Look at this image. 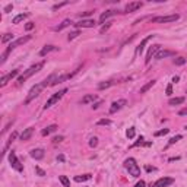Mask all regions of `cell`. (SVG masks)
Instances as JSON below:
<instances>
[{
  "label": "cell",
  "mask_w": 187,
  "mask_h": 187,
  "mask_svg": "<svg viewBox=\"0 0 187 187\" xmlns=\"http://www.w3.org/2000/svg\"><path fill=\"white\" fill-rule=\"evenodd\" d=\"M168 132H170V129H162V130H159V132H155L154 136H157V138H158V136H164V135H167Z\"/></svg>",
  "instance_id": "32"
},
{
  "label": "cell",
  "mask_w": 187,
  "mask_h": 187,
  "mask_svg": "<svg viewBox=\"0 0 187 187\" xmlns=\"http://www.w3.org/2000/svg\"><path fill=\"white\" fill-rule=\"evenodd\" d=\"M142 6H143V3H142V2H132V3H129V5L126 6V12H127V13L135 12V10L140 9Z\"/></svg>",
  "instance_id": "13"
},
{
  "label": "cell",
  "mask_w": 187,
  "mask_h": 187,
  "mask_svg": "<svg viewBox=\"0 0 187 187\" xmlns=\"http://www.w3.org/2000/svg\"><path fill=\"white\" fill-rule=\"evenodd\" d=\"M165 92H167V95H171V94H173V85L171 84L167 86V91H165Z\"/></svg>",
  "instance_id": "44"
},
{
  "label": "cell",
  "mask_w": 187,
  "mask_h": 187,
  "mask_svg": "<svg viewBox=\"0 0 187 187\" xmlns=\"http://www.w3.org/2000/svg\"><path fill=\"white\" fill-rule=\"evenodd\" d=\"M18 73H19V70L16 69V70H12V72H10V73H8V75H5L3 78H2V84H0V85H2V86H5V85L8 84L10 79H13L15 76H18Z\"/></svg>",
  "instance_id": "14"
},
{
  "label": "cell",
  "mask_w": 187,
  "mask_h": 187,
  "mask_svg": "<svg viewBox=\"0 0 187 187\" xmlns=\"http://www.w3.org/2000/svg\"><path fill=\"white\" fill-rule=\"evenodd\" d=\"M34 28H35V24H34V22H28V24L25 25V29H27V31H31V29H34Z\"/></svg>",
  "instance_id": "37"
},
{
  "label": "cell",
  "mask_w": 187,
  "mask_h": 187,
  "mask_svg": "<svg viewBox=\"0 0 187 187\" xmlns=\"http://www.w3.org/2000/svg\"><path fill=\"white\" fill-rule=\"evenodd\" d=\"M124 105H126V100H117V101H114L111 104V107H110V114H114V113H117L119 110H122Z\"/></svg>",
  "instance_id": "9"
},
{
  "label": "cell",
  "mask_w": 187,
  "mask_h": 187,
  "mask_svg": "<svg viewBox=\"0 0 187 187\" xmlns=\"http://www.w3.org/2000/svg\"><path fill=\"white\" fill-rule=\"evenodd\" d=\"M31 35H25V37H21V38H18V40H15V41H12L9 44V48L10 50H13L15 47H18V46H22V44H25V43H28L29 40H31Z\"/></svg>",
  "instance_id": "8"
},
{
  "label": "cell",
  "mask_w": 187,
  "mask_h": 187,
  "mask_svg": "<svg viewBox=\"0 0 187 187\" xmlns=\"http://www.w3.org/2000/svg\"><path fill=\"white\" fill-rule=\"evenodd\" d=\"M180 18L177 13L176 15H168V16H157V18L152 19V22L154 24H168V22H174V21H177Z\"/></svg>",
  "instance_id": "6"
},
{
  "label": "cell",
  "mask_w": 187,
  "mask_h": 187,
  "mask_svg": "<svg viewBox=\"0 0 187 187\" xmlns=\"http://www.w3.org/2000/svg\"><path fill=\"white\" fill-rule=\"evenodd\" d=\"M56 50H57V47H54V46H46L41 51H40V56L44 57V56H47L50 51H56Z\"/></svg>",
  "instance_id": "19"
},
{
  "label": "cell",
  "mask_w": 187,
  "mask_h": 187,
  "mask_svg": "<svg viewBox=\"0 0 187 187\" xmlns=\"http://www.w3.org/2000/svg\"><path fill=\"white\" fill-rule=\"evenodd\" d=\"M117 12L116 10H107V12H104V13H101V16H100V22H104L105 19L111 18V16H114Z\"/></svg>",
  "instance_id": "18"
},
{
  "label": "cell",
  "mask_w": 187,
  "mask_h": 187,
  "mask_svg": "<svg viewBox=\"0 0 187 187\" xmlns=\"http://www.w3.org/2000/svg\"><path fill=\"white\" fill-rule=\"evenodd\" d=\"M9 162H10V167L13 170H16L18 173H22V171H24V165L21 164V161L18 159L16 154H15L13 151H10V154H9Z\"/></svg>",
  "instance_id": "5"
},
{
  "label": "cell",
  "mask_w": 187,
  "mask_h": 187,
  "mask_svg": "<svg viewBox=\"0 0 187 187\" xmlns=\"http://www.w3.org/2000/svg\"><path fill=\"white\" fill-rule=\"evenodd\" d=\"M97 145H98V139H97V138H92V139L89 140V146H91V148H95Z\"/></svg>",
  "instance_id": "36"
},
{
  "label": "cell",
  "mask_w": 187,
  "mask_h": 187,
  "mask_svg": "<svg viewBox=\"0 0 187 187\" xmlns=\"http://www.w3.org/2000/svg\"><path fill=\"white\" fill-rule=\"evenodd\" d=\"M154 37H155V35H149V37H146L145 40H142V43H140L139 46L136 47V53H135V54H136V56L142 54V51L145 50V46H146V44H148V43H149V41H151V40H152Z\"/></svg>",
  "instance_id": "12"
},
{
  "label": "cell",
  "mask_w": 187,
  "mask_h": 187,
  "mask_svg": "<svg viewBox=\"0 0 187 187\" xmlns=\"http://www.w3.org/2000/svg\"><path fill=\"white\" fill-rule=\"evenodd\" d=\"M186 130H187V126H186Z\"/></svg>",
  "instance_id": "52"
},
{
  "label": "cell",
  "mask_w": 187,
  "mask_h": 187,
  "mask_svg": "<svg viewBox=\"0 0 187 187\" xmlns=\"http://www.w3.org/2000/svg\"><path fill=\"white\" fill-rule=\"evenodd\" d=\"M183 139V136H181V135H177V136H174V138H171V139H170V145H174V143H176V142H178V140H181Z\"/></svg>",
  "instance_id": "30"
},
{
  "label": "cell",
  "mask_w": 187,
  "mask_h": 187,
  "mask_svg": "<svg viewBox=\"0 0 187 187\" xmlns=\"http://www.w3.org/2000/svg\"><path fill=\"white\" fill-rule=\"evenodd\" d=\"M94 12H91V10H88V12H82V13H79V16L81 18H84V16H89V15H92Z\"/></svg>",
  "instance_id": "41"
},
{
  "label": "cell",
  "mask_w": 187,
  "mask_h": 187,
  "mask_svg": "<svg viewBox=\"0 0 187 187\" xmlns=\"http://www.w3.org/2000/svg\"><path fill=\"white\" fill-rule=\"evenodd\" d=\"M66 5H67V2H63V3H59V5H54V6H53V10L60 9V8H63V6H66Z\"/></svg>",
  "instance_id": "38"
},
{
  "label": "cell",
  "mask_w": 187,
  "mask_h": 187,
  "mask_svg": "<svg viewBox=\"0 0 187 187\" xmlns=\"http://www.w3.org/2000/svg\"><path fill=\"white\" fill-rule=\"evenodd\" d=\"M59 180L62 181V184H63L65 187H70V181H69V178L66 177V176H60V177H59Z\"/></svg>",
  "instance_id": "27"
},
{
  "label": "cell",
  "mask_w": 187,
  "mask_h": 187,
  "mask_svg": "<svg viewBox=\"0 0 187 187\" xmlns=\"http://www.w3.org/2000/svg\"><path fill=\"white\" fill-rule=\"evenodd\" d=\"M114 82H103V84L98 85V89H104V88H108V86H111Z\"/></svg>",
  "instance_id": "34"
},
{
  "label": "cell",
  "mask_w": 187,
  "mask_h": 187,
  "mask_svg": "<svg viewBox=\"0 0 187 187\" xmlns=\"http://www.w3.org/2000/svg\"><path fill=\"white\" fill-rule=\"evenodd\" d=\"M56 130H57V126L56 124H51V126L46 127L44 130L41 132V135H43V136H47V135H50V133H53V132H56Z\"/></svg>",
  "instance_id": "22"
},
{
  "label": "cell",
  "mask_w": 187,
  "mask_h": 187,
  "mask_svg": "<svg viewBox=\"0 0 187 187\" xmlns=\"http://www.w3.org/2000/svg\"><path fill=\"white\" fill-rule=\"evenodd\" d=\"M10 10H13V5H8L6 8H5V12L8 13V12H10Z\"/></svg>",
  "instance_id": "46"
},
{
  "label": "cell",
  "mask_w": 187,
  "mask_h": 187,
  "mask_svg": "<svg viewBox=\"0 0 187 187\" xmlns=\"http://www.w3.org/2000/svg\"><path fill=\"white\" fill-rule=\"evenodd\" d=\"M158 51H161V46H159V44L151 47L149 51H148V54H146V59H145V63L148 65V63L151 62V59H152L154 56H157V53H158Z\"/></svg>",
  "instance_id": "10"
},
{
  "label": "cell",
  "mask_w": 187,
  "mask_h": 187,
  "mask_svg": "<svg viewBox=\"0 0 187 187\" xmlns=\"http://www.w3.org/2000/svg\"><path fill=\"white\" fill-rule=\"evenodd\" d=\"M97 100V95L95 94H89V95H85L82 98V104H89V103H94Z\"/></svg>",
  "instance_id": "20"
},
{
  "label": "cell",
  "mask_w": 187,
  "mask_h": 187,
  "mask_svg": "<svg viewBox=\"0 0 187 187\" xmlns=\"http://www.w3.org/2000/svg\"><path fill=\"white\" fill-rule=\"evenodd\" d=\"M43 66H44V62H41V63H37V65H34V66H31L29 69H27L22 75L18 78V82L19 84H22V82H25L28 78H31V76L34 75V73H37V72H40L41 69H43Z\"/></svg>",
  "instance_id": "2"
},
{
  "label": "cell",
  "mask_w": 187,
  "mask_h": 187,
  "mask_svg": "<svg viewBox=\"0 0 187 187\" xmlns=\"http://www.w3.org/2000/svg\"><path fill=\"white\" fill-rule=\"evenodd\" d=\"M28 16H29V13H21V15H18V16L13 18V24H21L22 21H25Z\"/></svg>",
  "instance_id": "24"
},
{
  "label": "cell",
  "mask_w": 187,
  "mask_h": 187,
  "mask_svg": "<svg viewBox=\"0 0 187 187\" xmlns=\"http://www.w3.org/2000/svg\"><path fill=\"white\" fill-rule=\"evenodd\" d=\"M100 105H101V101H100V103H97V104H94V105H92V108H98Z\"/></svg>",
  "instance_id": "50"
},
{
  "label": "cell",
  "mask_w": 187,
  "mask_h": 187,
  "mask_svg": "<svg viewBox=\"0 0 187 187\" xmlns=\"http://www.w3.org/2000/svg\"><path fill=\"white\" fill-rule=\"evenodd\" d=\"M155 170H157L155 167H149V165H146V171H149V173L151 171H155Z\"/></svg>",
  "instance_id": "48"
},
{
  "label": "cell",
  "mask_w": 187,
  "mask_h": 187,
  "mask_svg": "<svg viewBox=\"0 0 187 187\" xmlns=\"http://www.w3.org/2000/svg\"><path fill=\"white\" fill-rule=\"evenodd\" d=\"M142 143H143V138L140 136V138H139V140H138V142H136V143H135V145H133L132 148H136V146H139V145H142Z\"/></svg>",
  "instance_id": "43"
},
{
  "label": "cell",
  "mask_w": 187,
  "mask_h": 187,
  "mask_svg": "<svg viewBox=\"0 0 187 187\" xmlns=\"http://www.w3.org/2000/svg\"><path fill=\"white\" fill-rule=\"evenodd\" d=\"M178 81H180V78H178V76H174V78H173V82H176V84H177Z\"/></svg>",
  "instance_id": "49"
},
{
  "label": "cell",
  "mask_w": 187,
  "mask_h": 187,
  "mask_svg": "<svg viewBox=\"0 0 187 187\" xmlns=\"http://www.w3.org/2000/svg\"><path fill=\"white\" fill-rule=\"evenodd\" d=\"M56 79H57V78H56V73H53V75L48 76L46 81H43L41 84H37L35 86H32V88H31V91L28 92V95H27V98H25V104H29L31 101H32V100H34V98H37L38 95H40V92H41V91L46 88L47 85H51L53 82H54V81H56Z\"/></svg>",
  "instance_id": "1"
},
{
  "label": "cell",
  "mask_w": 187,
  "mask_h": 187,
  "mask_svg": "<svg viewBox=\"0 0 187 187\" xmlns=\"http://www.w3.org/2000/svg\"><path fill=\"white\" fill-rule=\"evenodd\" d=\"M62 140H63V136H57V138L53 139V142H54V143H59V142H62Z\"/></svg>",
  "instance_id": "47"
},
{
  "label": "cell",
  "mask_w": 187,
  "mask_h": 187,
  "mask_svg": "<svg viewBox=\"0 0 187 187\" xmlns=\"http://www.w3.org/2000/svg\"><path fill=\"white\" fill-rule=\"evenodd\" d=\"M72 24H73V22H72L70 19H65V21H63V22H62L59 27H56V28H54V31H62V29H65L66 27H69V25H72Z\"/></svg>",
  "instance_id": "21"
},
{
  "label": "cell",
  "mask_w": 187,
  "mask_h": 187,
  "mask_svg": "<svg viewBox=\"0 0 187 187\" xmlns=\"http://www.w3.org/2000/svg\"><path fill=\"white\" fill-rule=\"evenodd\" d=\"M184 103V97H177V98H171L168 101L170 105H178V104Z\"/></svg>",
  "instance_id": "25"
},
{
  "label": "cell",
  "mask_w": 187,
  "mask_h": 187,
  "mask_svg": "<svg viewBox=\"0 0 187 187\" xmlns=\"http://www.w3.org/2000/svg\"><path fill=\"white\" fill-rule=\"evenodd\" d=\"M178 114H180V116H187V107H184V108H181V110L178 111Z\"/></svg>",
  "instance_id": "45"
},
{
  "label": "cell",
  "mask_w": 187,
  "mask_h": 187,
  "mask_svg": "<svg viewBox=\"0 0 187 187\" xmlns=\"http://www.w3.org/2000/svg\"><path fill=\"white\" fill-rule=\"evenodd\" d=\"M146 186V183L143 181V180H140V181H138L136 184H135V187H145Z\"/></svg>",
  "instance_id": "42"
},
{
  "label": "cell",
  "mask_w": 187,
  "mask_h": 187,
  "mask_svg": "<svg viewBox=\"0 0 187 187\" xmlns=\"http://www.w3.org/2000/svg\"><path fill=\"white\" fill-rule=\"evenodd\" d=\"M67 92V89H62V91H59V92H56L54 95H51L48 100H47V103H46V105H44V108H50V107H53L54 104H57L62 98H63V95Z\"/></svg>",
  "instance_id": "4"
},
{
  "label": "cell",
  "mask_w": 187,
  "mask_h": 187,
  "mask_svg": "<svg viewBox=\"0 0 187 187\" xmlns=\"http://www.w3.org/2000/svg\"><path fill=\"white\" fill-rule=\"evenodd\" d=\"M78 35H81V32H79V31H75V32H70V34H69V37H67V40L70 41V40H73V38H76V37H78Z\"/></svg>",
  "instance_id": "35"
},
{
  "label": "cell",
  "mask_w": 187,
  "mask_h": 187,
  "mask_svg": "<svg viewBox=\"0 0 187 187\" xmlns=\"http://www.w3.org/2000/svg\"><path fill=\"white\" fill-rule=\"evenodd\" d=\"M12 38H13V34H5V35L2 37V43L6 44L8 41H12Z\"/></svg>",
  "instance_id": "29"
},
{
  "label": "cell",
  "mask_w": 187,
  "mask_h": 187,
  "mask_svg": "<svg viewBox=\"0 0 187 187\" xmlns=\"http://www.w3.org/2000/svg\"><path fill=\"white\" fill-rule=\"evenodd\" d=\"M86 180H91V174H85V176H76L75 181L81 183V181H86Z\"/></svg>",
  "instance_id": "26"
},
{
  "label": "cell",
  "mask_w": 187,
  "mask_h": 187,
  "mask_svg": "<svg viewBox=\"0 0 187 187\" xmlns=\"http://www.w3.org/2000/svg\"><path fill=\"white\" fill-rule=\"evenodd\" d=\"M154 85H155V81H149L148 84H146V85H143V86L140 88V94H146V92H148V91L151 89V88L154 86Z\"/></svg>",
  "instance_id": "23"
},
{
  "label": "cell",
  "mask_w": 187,
  "mask_h": 187,
  "mask_svg": "<svg viewBox=\"0 0 187 187\" xmlns=\"http://www.w3.org/2000/svg\"><path fill=\"white\" fill-rule=\"evenodd\" d=\"M97 124H98V126H110V124H111V120H110V119H103V120H98Z\"/></svg>",
  "instance_id": "28"
},
{
  "label": "cell",
  "mask_w": 187,
  "mask_h": 187,
  "mask_svg": "<svg viewBox=\"0 0 187 187\" xmlns=\"http://www.w3.org/2000/svg\"><path fill=\"white\" fill-rule=\"evenodd\" d=\"M174 54H176V53H174V51H171V50H161V51H158V53H157L155 59H157V60H161V59H165V57L174 56Z\"/></svg>",
  "instance_id": "15"
},
{
  "label": "cell",
  "mask_w": 187,
  "mask_h": 187,
  "mask_svg": "<svg viewBox=\"0 0 187 187\" xmlns=\"http://www.w3.org/2000/svg\"><path fill=\"white\" fill-rule=\"evenodd\" d=\"M126 135H127L129 139H133V138H135V127H130L129 130L126 132Z\"/></svg>",
  "instance_id": "33"
},
{
  "label": "cell",
  "mask_w": 187,
  "mask_h": 187,
  "mask_svg": "<svg viewBox=\"0 0 187 187\" xmlns=\"http://www.w3.org/2000/svg\"><path fill=\"white\" fill-rule=\"evenodd\" d=\"M111 24H113V22H108V24H107V25H104L103 28H101V34H104V32H105V31H108V28H110V27H111Z\"/></svg>",
  "instance_id": "39"
},
{
  "label": "cell",
  "mask_w": 187,
  "mask_h": 187,
  "mask_svg": "<svg viewBox=\"0 0 187 187\" xmlns=\"http://www.w3.org/2000/svg\"><path fill=\"white\" fill-rule=\"evenodd\" d=\"M35 171H37V174H38V176H41V177H44V176H46V173H44L43 170L40 168V167H35Z\"/></svg>",
  "instance_id": "40"
},
{
  "label": "cell",
  "mask_w": 187,
  "mask_h": 187,
  "mask_svg": "<svg viewBox=\"0 0 187 187\" xmlns=\"http://www.w3.org/2000/svg\"><path fill=\"white\" fill-rule=\"evenodd\" d=\"M32 133H34V129H32V127L25 129V130L22 132V135H21V140H28L29 138L32 136Z\"/></svg>",
  "instance_id": "17"
},
{
  "label": "cell",
  "mask_w": 187,
  "mask_h": 187,
  "mask_svg": "<svg viewBox=\"0 0 187 187\" xmlns=\"http://www.w3.org/2000/svg\"><path fill=\"white\" fill-rule=\"evenodd\" d=\"M174 63H176L177 66H183L184 63H186V59H184V57H177V59L174 60Z\"/></svg>",
  "instance_id": "31"
},
{
  "label": "cell",
  "mask_w": 187,
  "mask_h": 187,
  "mask_svg": "<svg viewBox=\"0 0 187 187\" xmlns=\"http://www.w3.org/2000/svg\"><path fill=\"white\" fill-rule=\"evenodd\" d=\"M124 167H126V170L129 171V174L130 176H133V177H139L140 176V168L139 165L136 164V161L133 158H129L124 161Z\"/></svg>",
  "instance_id": "3"
},
{
  "label": "cell",
  "mask_w": 187,
  "mask_h": 187,
  "mask_svg": "<svg viewBox=\"0 0 187 187\" xmlns=\"http://www.w3.org/2000/svg\"><path fill=\"white\" fill-rule=\"evenodd\" d=\"M174 183V178L171 177H162V178H158L154 184H151V187H168L170 184Z\"/></svg>",
  "instance_id": "7"
},
{
  "label": "cell",
  "mask_w": 187,
  "mask_h": 187,
  "mask_svg": "<svg viewBox=\"0 0 187 187\" xmlns=\"http://www.w3.org/2000/svg\"><path fill=\"white\" fill-rule=\"evenodd\" d=\"M31 157H32V158L34 159H43L44 158V151L43 149H32L31 151Z\"/></svg>",
  "instance_id": "16"
},
{
  "label": "cell",
  "mask_w": 187,
  "mask_h": 187,
  "mask_svg": "<svg viewBox=\"0 0 187 187\" xmlns=\"http://www.w3.org/2000/svg\"><path fill=\"white\" fill-rule=\"evenodd\" d=\"M78 28H94L97 24H95V21L94 19H82L81 22H78V24H75Z\"/></svg>",
  "instance_id": "11"
},
{
  "label": "cell",
  "mask_w": 187,
  "mask_h": 187,
  "mask_svg": "<svg viewBox=\"0 0 187 187\" xmlns=\"http://www.w3.org/2000/svg\"><path fill=\"white\" fill-rule=\"evenodd\" d=\"M57 159H59V161H65V157H63V155H59Z\"/></svg>",
  "instance_id": "51"
}]
</instances>
